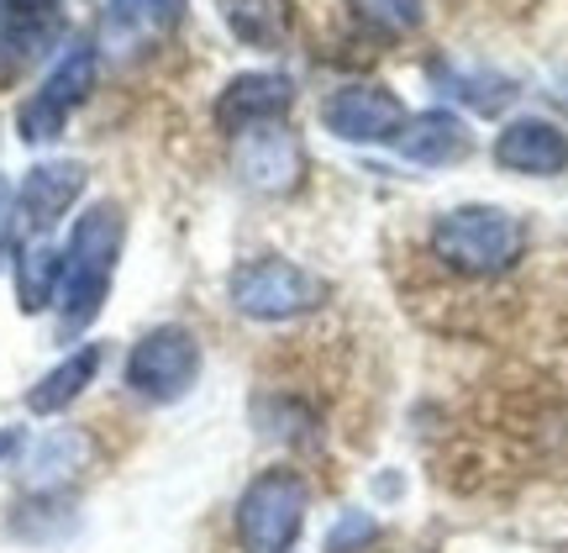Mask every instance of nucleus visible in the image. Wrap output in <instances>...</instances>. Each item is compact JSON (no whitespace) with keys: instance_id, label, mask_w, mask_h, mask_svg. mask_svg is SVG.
<instances>
[{"instance_id":"obj_21","label":"nucleus","mask_w":568,"mask_h":553,"mask_svg":"<svg viewBox=\"0 0 568 553\" xmlns=\"http://www.w3.org/2000/svg\"><path fill=\"white\" fill-rule=\"evenodd\" d=\"M17 227H21L17 195H11V184L0 180V264H6V259H17Z\"/></svg>"},{"instance_id":"obj_5","label":"nucleus","mask_w":568,"mask_h":553,"mask_svg":"<svg viewBox=\"0 0 568 553\" xmlns=\"http://www.w3.org/2000/svg\"><path fill=\"white\" fill-rule=\"evenodd\" d=\"M201 364H205L201 338L184 328V322H159V328H148L126 349L122 385L138 401H148V406H174V401H184L195 390Z\"/></svg>"},{"instance_id":"obj_17","label":"nucleus","mask_w":568,"mask_h":553,"mask_svg":"<svg viewBox=\"0 0 568 553\" xmlns=\"http://www.w3.org/2000/svg\"><path fill=\"white\" fill-rule=\"evenodd\" d=\"M443 74V69H437ZM447 95H458V101H468L474 111H485V117H495V111H506L510 101H516V84L500 80V74H485V69H447Z\"/></svg>"},{"instance_id":"obj_7","label":"nucleus","mask_w":568,"mask_h":553,"mask_svg":"<svg viewBox=\"0 0 568 553\" xmlns=\"http://www.w3.org/2000/svg\"><path fill=\"white\" fill-rule=\"evenodd\" d=\"M232 169L258 195H295L305 174H311V159H305V143L290 127L268 122L243 132V138H232Z\"/></svg>"},{"instance_id":"obj_4","label":"nucleus","mask_w":568,"mask_h":553,"mask_svg":"<svg viewBox=\"0 0 568 553\" xmlns=\"http://www.w3.org/2000/svg\"><path fill=\"white\" fill-rule=\"evenodd\" d=\"M226 295L253 322H295V316H311L326 306V280L316 269L280 259V253H258L226 274Z\"/></svg>"},{"instance_id":"obj_15","label":"nucleus","mask_w":568,"mask_h":553,"mask_svg":"<svg viewBox=\"0 0 568 553\" xmlns=\"http://www.w3.org/2000/svg\"><path fill=\"white\" fill-rule=\"evenodd\" d=\"M11 280H17L21 316H42L48 306H59L63 248L53 243V238H32V243H21L17 248V264H11Z\"/></svg>"},{"instance_id":"obj_18","label":"nucleus","mask_w":568,"mask_h":553,"mask_svg":"<svg viewBox=\"0 0 568 553\" xmlns=\"http://www.w3.org/2000/svg\"><path fill=\"white\" fill-rule=\"evenodd\" d=\"M347 6H353V17L364 21V27H374L379 38H406L426 17V0H347Z\"/></svg>"},{"instance_id":"obj_8","label":"nucleus","mask_w":568,"mask_h":553,"mask_svg":"<svg viewBox=\"0 0 568 553\" xmlns=\"http://www.w3.org/2000/svg\"><path fill=\"white\" fill-rule=\"evenodd\" d=\"M322 127L343 143H395V132L406 127V101L379 80H353L322 101Z\"/></svg>"},{"instance_id":"obj_6","label":"nucleus","mask_w":568,"mask_h":553,"mask_svg":"<svg viewBox=\"0 0 568 553\" xmlns=\"http://www.w3.org/2000/svg\"><path fill=\"white\" fill-rule=\"evenodd\" d=\"M101 84V48L95 42H69L59 53V63L42 74V84L17 105V138L21 143H59L69 117L80 111Z\"/></svg>"},{"instance_id":"obj_3","label":"nucleus","mask_w":568,"mask_h":553,"mask_svg":"<svg viewBox=\"0 0 568 553\" xmlns=\"http://www.w3.org/2000/svg\"><path fill=\"white\" fill-rule=\"evenodd\" d=\"M305 512H311L305 474L290 470V464H268L237 495L232 533H237L243 553H290L305 533Z\"/></svg>"},{"instance_id":"obj_12","label":"nucleus","mask_w":568,"mask_h":553,"mask_svg":"<svg viewBox=\"0 0 568 553\" xmlns=\"http://www.w3.org/2000/svg\"><path fill=\"white\" fill-rule=\"evenodd\" d=\"M395 153L406 164H422V169H447V164H464L474 153V132L458 111L447 105H432V111H416L406 117V127L395 132Z\"/></svg>"},{"instance_id":"obj_20","label":"nucleus","mask_w":568,"mask_h":553,"mask_svg":"<svg viewBox=\"0 0 568 553\" xmlns=\"http://www.w3.org/2000/svg\"><path fill=\"white\" fill-rule=\"evenodd\" d=\"M379 537V522L368 512H343L337 516V527L326 533V553H364L368 543Z\"/></svg>"},{"instance_id":"obj_23","label":"nucleus","mask_w":568,"mask_h":553,"mask_svg":"<svg viewBox=\"0 0 568 553\" xmlns=\"http://www.w3.org/2000/svg\"><path fill=\"white\" fill-rule=\"evenodd\" d=\"M38 6H42V0H38Z\"/></svg>"},{"instance_id":"obj_19","label":"nucleus","mask_w":568,"mask_h":553,"mask_svg":"<svg viewBox=\"0 0 568 553\" xmlns=\"http://www.w3.org/2000/svg\"><path fill=\"white\" fill-rule=\"evenodd\" d=\"M111 21L122 27H142V32H174L184 21V0H105Z\"/></svg>"},{"instance_id":"obj_16","label":"nucleus","mask_w":568,"mask_h":553,"mask_svg":"<svg viewBox=\"0 0 568 553\" xmlns=\"http://www.w3.org/2000/svg\"><path fill=\"white\" fill-rule=\"evenodd\" d=\"M216 6H222L226 32L243 48H258V53H280L290 32H295V6L290 0H216Z\"/></svg>"},{"instance_id":"obj_9","label":"nucleus","mask_w":568,"mask_h":553,"mask_svg":"<svg viewBox=\"0 0 568 553\" xmlns=\"http://www.w3.org/2000/svg\"><path fill=\"white\" fill-rule=\"evenodd\" d=\"M290 105H295L290 74H280V69H243V74H232V80L222 84L211 117H216V132H222V138H243L253 127L280 122Z\"/></svg>"},{"instance_id":"obj_1","label":"nucleus","mask_w":568,"mask_h":553,"mask_svg":"<svg viewBox=\"0 0 568 553\" xmlns=\"http://www.w3.org/2000/svg\"><path fill=\"white\" fill-rule=\"evenodd\" d=\"M126 243V211L122 201H95L84 205L74 227H69V248H63V290H59V338H80L111 301V280H116V259Z\"/></svg>"},{"instance_id":"obj_22","label":"nucleus","mask_w":568,"mask_h":553,"mask_svg":"<svg viewBox=\"0 0 568 553\" xmlns=\"http://www.w3.org/2000/svg\"><path fill=\"white\" fill-rule=\"evenodd\" d=\"M21 443H27V438H21V428H0V464H6V459H17Z\"/></svg>"},{"instance_id":"obj_10","label":"nucleus","mask_w":568,"mask_h":553,"mask_svg":"<svg viewBox=\"0 0 568 553\" xmlns=\"http://www.w3.org/2000/svg\"><path fill=\"white\" fill-rule=\"evenodd\" d=\"M84 184H90V169H84L80 159H42V164H32L17 184L21 227H27L32 238H48V232L69 217V205L84 195Z\"/></svg>"},{"instance_id":"obj_14","label":"nucleus","mask_w":568,"mask_h":553,"mask_svg":"<svg viewBox=\"0 0 568 553\" xmlns=\"http://www.w3.org/2000/svg\"><path fill=\"white\" fill-rule=\"evenodd\" d=\"M90 464V432L53 428L27 449V491L32 495H63V485Z\"/></svg>"},{"instance_id":"obj_13","label":"nucleus","mask_w":568,"mask_h":553,"mask_svg":"<svg viewBox=\"0 0 568 553\" xmlns=\"http://www.w3.org/2000/svg\"><path fill=\"white\" fill-rule=\"evenodd\" d=\"M101 364H105V343H80L74 353H63L59 364L27 390V411H32V416H59V411H69L84 390L95 385Z\"/></svg>"},{"instance_id":"obj_11","label":"nucleus","mask_w":568,"mask_h":553,"mask_svg":"<svg viewBox=\"0 0 568 553\" xmlns=\"http://www.w3.org/2000/svg\"><path fill=\"white\" fill-rule=\"evenodd\" d=\"M495 164L506 174L552 180V174L568 169V132L558 122H548V117H516L495 138Z\"/></svg>"},{"instance_id":"obj_2","label":"nucleus","mask_w":568,"mask_h":553,"mask_svg":"<svg viewBox=\"0 0 568 553\" xmlns=\"http://www.w3.org/2000/svg\"><path fill=\"white\" fill-rule=\"evenodd\" d=\"M426 243H432V259L447 274H458V280H506L510 269L527 259L531 232L506 205L468 201V205H447L443 217L432 222Z\"/></svg>"}]
</instances>
